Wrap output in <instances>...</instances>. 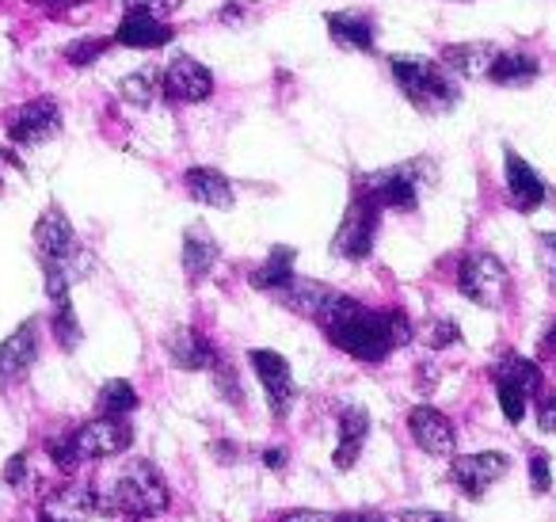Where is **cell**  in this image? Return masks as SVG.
Here are the masks:
<instances>
[{"instance_id": "obj_1", "label": "cell", "mask_w": 556, "mask_h": 522, "mask_svg": "<svg viewBox=\"0 0 556 522\" xmlns=\"http://www.w3.org/2000/svg\"><path fill=\"white\" fill-rule=\"evenodd\" d=\"M325 336L336 351L358 362H386L396 347L412 339V316L404 309H370L355 298H343L336 316L325 324Z\"/></svg>"}, {"instance_id": "obj_2", "label": "cell", "mask_w": 556, "mask_h": 522, "mask_svg": "<svg viewBox=\"0 0 556 522\" xmlns=\"http://www.w3.org/2000/svg\"><path fill=\"white\" fill-rule=\"evenodd\" d=\"M389 77L396 92L419 111V115H450L462 103V85L442 70V62L419 54H393L389 58Z\"/></svg>"}, {"instance_id": "obj_3", "label": "cell", "mask_w": 556, "mask_h": 522, "mask_svg": "<svg viewBox=\"0 0 556 522\" xmlns=\"http://www.w3.org/2000/svg\"><path fill=\"white\" fill-rule=\"evenodd\" d=\"M168 504H172L168 484L156 473L153 461H134V465H126L118 473V481L103 496V514H123L130 522H149L168 511Z\"/></svg>"}, {"instance_id": "obj_4", "label": "cell", "mask_w": 556, "mask_h": 522, "mask_svg": "<svg viewBox=\"0 0 556 522\" xmlns=\"http://www.w3.org/2000/svg\"><path fill=\"white\" fill-rule=\"evenodd\" d=\"M381 199L355 176V187H351V199H348V210L340 217V229L332 237V256L336 260H370L374 252V240H378V229H381Z\"/></svg>"}, {"instance_id": "obj_5", "label": "cell", "mask_w": 556, "mask_h": 522, "mask_svg": "<svg viewBox=\"0 0 556 522\" xmlns=\"http://www.w3.org/2000/svg\"><path fill=\"white\" fill-rule=\"evenodd\" d=\"M374 195L381 199L386 210H419V195L424 187H431L439 179V169H434L431 157H412V161H401V164H389L381 172H370V176H358Z\"/></svg>"}, {"instance_id": "obj_6", "label": "cell", "mask_w": 556, "mask_h": 522, "mask_svg": "<svg viewBox=\"0 0 556 522\" xmlns=\"http://www.w3.org/2000/svg\"><path fill=\"white\" fill-rule=\"evenodd\" d=\"M457 294L480 309H500L510 298V271L492 252H465L457 260Z\"/></svg>"}, {"instance_id": "obj_7", "label": "cell", "mask_w": 556, "mask_h": 522, "mask_svg": "<svg viewBox=\"0 0 556 522\" xmlns=\"http://www.w3.org/2000/svg\"><path fill=\"white\" fill-rule=\"evenodd\" d=\"M9 141L20 149H31V146H47L62 134V103L54 96H35V100L20 103V108L9 111Z\"/></svg>"}, {"instance_id": "obj_8", "label": "cell", "mask_w": 556, "mask_h": 522, "mask_svg": "<svg viewBox=\"0 0 556 522\" xmlns=\"http://www.w3.org/2000/svg\"><path fill=\"white\" fill-rule=\"evenodd\" d=\"M161 96L176 108H194L214 96V73L191 54H176L161 73Z\"/></svg>"}, {"instance_id": "obj_9", "label": "cell", "mask_w": 556, "mask_h": 522, "mask_svg": "<svg viewBox=\"0 0 556 522\" xmlns=\"http://www.w3.org/2000/svg\"><path fill=\"white\" fill-rule=\"evenodd\" d=\"M248 362H252L255 377H260L263 397H267V405H270V415H275V420H287L290 408H294V397H298L290 362L278 351H270V347H252V351H248Z\"/></svg>"}, {"instance_id": "obj_10", "label": "cell", "mask_w": 556, "mask_h": 522, "mask_svg": "<svg viewBox=\"0 0 556 522\" xmlns=\"http://www.w3.org/2000/svg\"><path fill=\"white\" fill-rule=\"evenodd\" d=\"M275 298L282 301L290 313L305 316V321H313V324H320V328H325L348 294L336 290V286H328V283H317V278H298L294 275L287 286H282V290L275 294Z\"/></svg>"}, {"instance_id": "obj_11", "label": "cell", "mask_w": 556, "mask_h": 522, "mask_svg": "<svg viewBox=\"0 0 556 522\" xmlns=\"http://www.w3.org/2000/svg\"><path fill=\"white\" fill-rule=\"evenodd\" d=\"M73 435V446H77L80 461H100V458H115V453H126L134 443V427L118 415H96V420L80 423Z\"/></svg>"}, {"instance_id": "obj_12", "label": "cell", "mask_w": 556, "mask_h": 522, "mask_svg": "<svg viewBox=\"0 0 556 522\" xmlns=\"http://www.w3.org/2000/svg\"><path fill=\"white\" fill-rule=\"evenodd\" d=\"M510 469V458L500 450H480V453H462V458H454V465H450V476H454V484L465 492L469 499H484L488 488H492L495 481H503Z\"/></svg>"}, {"instance_id": "obj_13", "label": "cell", "mask_w": 556, "mask_h": 522, "mask_svg": "<svg viewBox=\"0 0 556 522\" xmlns=\"http://www.w3.org/2000/svg\"><path fill=\"white\" fill-rule=\"evenodd\" d=\"M111 39H115V47H126V50H164L176 39V27L164 16H156V12L126 9Z\"/></svg>"}, {"instance_id": "obj_14", "label": "cell", "mask_w": 556, "mask_h": 522, "mask_svg": "<svg viewBox=\"0 0 556 522\" xmlns=\"http://www.w3.org/2000/svg\"><path fill=\"white\" fill-rule=\"evenodd\" d=\"M35 362H39V316H27L12 336L0 339V389L31 374Z\"/></svg>"}, {"instance_id": "obj_15", "label": "cell", "mask_w": 556, "mask_h": 522, "mask_svg": "<svg viewBox=\"0 0 556 522\" xmlns=\"http://www.w3.org/2000/svg\"><path fill=\"white\" fill-rule=\"evenodd\" d=\"M503 176H507L510 207H515L518 214H533V210L545 207V199H548L545 179H541V172L533 169L522 153H515L510 146L503 149Z\"/></svg>"}, {"instance_id": "obj_16", "label": "cell", "mask_w": 556, "mask_h": 522, "mask_svg": "<svg viewBox=\"0 0 556 522\" xmlns=\"http://www.w3.org/2000/svg\"><path fill=\"white\" fill-rule=\"evenodd\" d=\"M35 252H39V263H62L73 256V248L80 245L77 240V229H73L70 214H65L58 202H50L47 210L39 214L35 222Z\"/></svg>"}, {"instance_id": "obj_17", "label": "cell", "mask_w": 556, "mask_h": 522, "mask_svg": "<svg viewBox=\"0 0 556 522\" xmlns=\"http://www.w3.org/2000/svg\"><path fill=\"white\" fill-rule=\"evenodd\" d=\"M408 431L416 438V446L431 458H450L457 446V431L450 423L446 412H439L434 405H416L408 408Z\"/></svg>"}, {"instance_id": "obj_18", "label": "cell", "mask_w": 556, "mask_h": 522, "mask_svg": "<svg viewBox=\"0 0 556 522\" xmlns=\"http://www.w3.org/2000/svg\"><path fill=\"white\" fill-rule=\"evenodd\" d=\"M100 511H103V496L85 481L62 484V488L50 492L39 507V514H50V519H58V522H88Z\"/></svg>"}, {"instance_id": "obj_19", "label": "cell", "mask_w": 556, "mask_h": 522, "mask_svg": "<svg viewBox=\"0 0 556 522\" xmlns=\"http://www.w3.org/2000/svg\"><path fill=\"white\" fill-rule=\"evenodd\" d=\"M325 24L332 47L351 50V54H374V47H378V20L370 12H358V9L328 12Z\"/></svg>"}, {"instance_id": "obj_20", "label": "cell", "mask_w": 556, "mask_h": 522, "mask_svg": "<svg viewBox=\"0 0 556 522\" xmlns=\"http://www.w3.org/2000/svg\"><path fill=\"white\" fill-rule=\"evenodd\" d=\"M495 54H500V47H495V42L472 39V42H450V47H442L439 50V62H442V70H446L450 77L480 80V77H488Z\"/></svg>"}, {"instance_id": "obj_21", "label": "cell", "mask_w": 556, "mask_h": 522, "mask_svg": "<svg viewBox=\"0 0 556 522\" xmlns=\"http://www.w3.org/2000/svg\"><path fill=\"white\" fill-rule=\"evenodd\" d=\"M184 187L199 207H210V210H232V202H237V191H232L229 176L210 169V164H191V169L184 172Z\"/></svg>"}, {"instance_id": "obj_22", "label": "cell", "mask_w": 556, "mask_h": 522, "mask_svg": "<svg viewBox=\"0 0 556 522\" xmlns=\"http://www.w3.org/2000/svg\"><path fill=\"white\" fill-rule=\"evenodd\" d=\"M217 260H222V245H217L214 233H210L202 222L187 225L184 229V275H187V283H202V278H210V271L217 268Z\"/></svg>"}, {"instance_id": "obj_23", "label": "cell", "mask_w": 556, "mask_h": 522, "mask_svg": "<svg viewBox=\"0 0 556 522\" xmlns=\"http://www.w3.org/2000/svg\"><path fill=\"white\" fill-rule=\"evenodd\" d=\"M164 351H168V359L176 370H210L217 359H222V351H217L199 328H176L168 339H164Z\"/></svg>"}, {"instance_id": "obj_24", "label": "cell", "mask_w": 556, "mask_h": 522, "mask_svg": "<svg viewBox=\"0 0 556 522\" xmlns=\"http://www.w3.org/2000/svg\"><path fill=\"white\" fill-rule=\"evenodd\" d=\"M366 435H370V412L358 405L343 408L340 412V443H336L332 465L336 469H355L358 458H363Z\"/></svg>"}, {"instance_id": "obj_25", "label": "cell", "mask_w": 556, "mask_h": 522, "mask_svg": "<svg viewBox=\"0 0 556 522\" xmlns=\"http://www.w3.org/2000/svg\"><path fill=\"white\" fill-rule=\"evenodd\" d=\"M541 77V62L530 50H500L488 70V80L495 88H530Z\"/></svg>"}, {"instance_id": "obj_26", "label": "cell", "mask_w": 556, "mask_h": 522, "mask_svg": "<svg viewBox=\"0 0 556 522\" xmlns=\"http://www.w3.org/2000/svg\"><path fill=\"white\" fill-rule=\"evenodd\" d=\"M294 263H298V248L290 245H275L267 252V260L260 263V268L248 275V283H252V290H263V294H278L282 286L294 278Z\"/></svg>"}, {"instance_id": "obj_27", "label": "cell", "mask_w": 556, "mask_h": 522, "mask_svg": "<svg viewBox=\"0 0 556 522\" xmlns=\"http://www.w3.org/2000/svg\"><path fill=\"white\" fill-rule=\"evenodd\" d=\"M488 377H500V382L518 385L526 397H538L541 393V366L533 359H526V355H515V351L503 355V359L488 370Z\"/></svg>"}, {"instance_id": "obj_28", "label": "cell", "mask_w": 556, "mask_h": 522, "mask_svg": "<svg viewBox=\"0 0 556 522\" xmlns=\"http://www.w3.org/2000/svg\"><path fill=\"white\" fill-rule=\"evenodd\" d=\"M141 397L138 389H134V382H126V377H111V382L100 385V393H96V412L100 415H118V420H126L130 412H138Z\"/></svg>"}, {"instance_id": "obj_29", "label": "cell", "mask_w": 556, "mask_h": 522, "mask_svg": "<svg viewBox=\"0 0 556 522\" xmlns=\"http://www.w3.org/2000/svg\"><path fill=\"white\" fill-rule=\"evenodd\" d=\"M118 100L126 103V108H153L156 100H161V73L153 70H134L126 73L123 80H118Z\"/></svg>"}, {"instance_id": "obj_30", "label": "cell", "mask_w": 556, "mask_h": 522, "mask_svg": "<svg viewBox=\"0 0 556 522\" xmlns=\"http://www.w3.org/2000/svg\"><path fill=\"white\" fill-rule=\"evenodd\" d=\"M50 332H54V344L62 347L65 355H73L85 339V328H80V316L73 309V298H58L54 313H50Z\"/></svg>"}, {"instance_id": "obj_31", "label": "cell", "mask_w": 556, "mask_h": 522, "mask_svg": "<svg viewBox=\"0 0 556 522\" xmlns=\"http://www.w3.org/2000/svg\"><path fill=\"white\" fill-rule=\"evenodd\" d=\"M210 374H214V389H217V397H222L225 405L244 408V385H240V374H237V366H232L229 359H217L214 366H210Z\"/></svg>"}, {"instance_id": "obj_32", "label": "cell", "mask_w": 556, "mask_h": 522, "mask_svg": "<svg viewBox=\"0 0 556 522\" xmlns=\"http://www.w3.org/2000/svg\"><path fill=\"white\" fill-rule=\"evenodd\" d=\"M115 47V39H100V35H92V39H77L70 42V47L62 50V58L70 65H77V70H85V65H96L108 50Z\"/></svg>"}, {"instance_id": "obj_33", "label": "cell", "mask_w": 556, "mask_h": 522, "mask_svg": "<svg viewBox=\"0 0 556 522\" xmlns=\"http://www.w3.org/2000/svg\"><path fill=\"white\" fill-rule=\"evenodd\" d=\"M492 385H495V397H500V412L507 415V423H522L526 408H530V397H526V393L518 389V385L500 382V377H492Z\"/></svg>"}, {"instance_id": "obj_34", "label": "cell", "mask_w": 556, "mask_h": 522, "mask_svg": "<svg viewBox=\"0 0 556 522\" xmlns=\"http://www.w3.org/2000/svg\"><path fill=\"white\" fill-rule=\"evenodd\" d=\"M0 481L9 484L12 492H27V484H31V453L27 450H16L9 461H4V473H0Z\"/></svg>"}, {"instance_id": "obj_35", "label": "cell", "mask_w": 556, "mask_h": 522, "mask_svg": "<svg viewBox=\"0 0 556 522\" xmlns=\"http://www.w3.org/2000/svg\"><path fill=\"white\" fill-rule=\"evenodd\" d=\"M47 453H50V461H54L62 473H73V469H80L85 461H80V453H77V446H73V435H58V438H50L47 443Z\"/></svg>"}, {"instance_id": "obj_36", "label": "cell", "mask_w": 556, "mask_h": 522, "mask_svg": "<svg viewBox=\"0 0 556 522\" xmlns=\"http://www.w3.org/2000/svg\"><path fill=\"white\" fill-rule=\"evenodd\" d=\"M538 263L548 290L556 294V233H538Z\"/></svg>"}, {"instance_id": "obj_37", "label": "cell", "mask_w": 556, "mask_h": 522, "mask_svg": "<svg viewBox=\"0 0 556 522\" xmlns=\"http://www.w3.org/2000/svg\"><path fill=\"white\" fill-rule=\"evenodd\" d=\"M530 488L538 492V496H545V492L553 488V461H548L545 450L530 453Z\"/></svg>"}, {"instance_id": "obj_38", "label": "cell", "mask_w": 556, "mask_h": 522, "mask_svg": "<svg viewBox=\"0 0 556 522\" xmlns=\"http://www.w3.org/2000/svg\"><path fill=\"white\" fill-rule=\"evenodd\" d=\"M462 344V328H457V321H450V316H442V321L431 324V347L434 351H446V347Z\"/></svg>"}, {"instance_id": "obj_39", "label": "cell", "mask_w": 556, "mask_h": 522, "mask_svg": "<svg viewBox=\"0 0 556 522\" xmlns=\"http://www.w3.org/2000/svg\"><path fill=\"white\" fill-rule=\"evenodd\" d=\"M538 427L545 435H556V389L538 400Z\"/></svg>"}, {"instance_id": "obj_40", "label": "cell", "mask_w": 556, "mask_h": 522, "mask_svg": "<svg viewBox=\"0 0 556 522\" xmlns=\"http://www.w3.org/2000/svg\"><path fill=\"white\" fill-rule=\"evenodd\" d=\"M179 4H184V0H126V9H146V12H156V16H168Z\"/></svg>"}, {"instance_id": "obj_41", "label": "cell", "mask_w": 556, "mask_h": 522, "mask_svg": "<svg viewBox=\"0 0 556 522\" xmlns=\"http://www.w3.org/2000/svg\"><path fill=\"white\" fill-rule=\"evenodd\" d=\"M278 522H336V514H325V511H287V514H278Z\"/></svg>"}, {"instance_id": "obj_42", "label": "cell", "mask_w": 556, "mask_h": 522, "mask_svg": "<svg viewBox=\"0 0 556 522\" xmlns=\"http://www.w3.org/2000/svg\"><path fill=\"white\" fill-rule=\"evenodd\" d=\"M401 522H457L454 514H439V511H404Z\"/></svg>"}, {"instance_id": "obj_43", "label": "cell", "mask_w": 556, "mask_h": 522, "mask_svg": "<svg viewBox=\"0 0 556 522\" xmlns=\"http://www.w3.org/2000/svg\"><path fill=\"white\" fill-rule=\"evenodd\" d=\"M222 4H225V16H229L232 24H237V20L248 16V9H252L255 0H222Z\"/></svg>"}, {"instance_id": "obj_44", "label": "cell", "mask_w": 556, "mask_h": 522, "mask_svg": "<svg viewBox=\"0 0 556 522\" xmlns=\"http://www.w3.org/2000/svg\"><path fill=\"white\" fill-rule=\"evenodd\" d=\"M210 450H214L217 461H237V446H232L229 438H217V443L210 446Z\"/></svg>"}, {"instance_id": "obj_45", "label": "cell", "mask_w": 556, "mask_h": 522, "mask_svg": "<svg viewBox=\"0 0 556 522\" xmlns=\"http://www.w3.org/2000/svg\"><path fill=\"white\" fill-rule=\"evenodd\" d=\"M263 465H267V469H282V465H287V450H278V446L263 450Z\"/></svg>"}, {"instance_id": "obj_46", "label": "cell", "mask_w": 556, "mask_h": 522, "mask_svg": "<svg viewBox=\"0 0 556 522\" xmlns=\"http://www.w3.org/2000/svg\"><path fill=\"white\" fill-rule=\"evenodd\" d=\"M336 522H389L374 511H351V514H336Z\"/></svg>"}, {"instance_id": "obj_47", "label": "cell", "mask_w": 556, "mask_h": 522, "mask_svg": "<svg viewBox=\"0 0 556 522\" xmlns=\"http://www.w3.org/2000/svg\"><path fill=\"white\" fill-rule=\"evenodd\" d=\"M541 355H545V359H556V321L548 324V332L541 336Z\"/></svg>"}, {"instance_id": "obj_48", "label": "cell", "mask_w": 556, "mask_h": 522, "mask_svg": "<svg viewBox=\"0 0 556 522\" xmlns=\"http://www.w3.org/2000/svg\"><path fill=\"white\" fill-rule=\"evenodd\" d=\"M31 4H42V9H73V4H88V0H31Z\"/></svg>"}, {"instance_id": "obj_49", "label": "cell", "mask_w": 556, "mask_h": 522, "mask_svg": "<svg viewBox=\"0 0 556 522\" xmlns=\"http://www.w3.org/2000/svg\"><path fill=\"white\" fill-rule=\"evenodd\" d=\"M39 522H58V519H50V514H39Z\"/></svg>"}]
</instances>
